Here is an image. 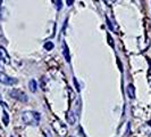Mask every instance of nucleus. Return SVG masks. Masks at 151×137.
<instances>
[{
    "instance_id": "1",
    "label": "nucleus",
    "mask_w": 151,
    "mask_h": 137,
    "mask_svg": "<svg viewBox=\"0 0 151 137\" xmlns=\"http://www.w3.org/2000/svg\"><path fill=\"white\" fill-rule=\"evenodd\" d=\"M40 113L35 111H25L22 113V120L27 126H38L40 122Z\"/></svg>"
},
{
    "instance_id": "2",
    "label": "nucleus",
    "mask_w": 151,
    "mask_h": 137,
    "mask_svg": "<svg viewBox=\"0 0 151 137\" xmlns=\"http://www.w3.org/2000/svg\"><path fill=\"white\" fill-rule=\"evenodd\" d=\"M9 95L14 99H17V101H19V102H22V103H27V102H29V96H27L23 90L18 89V88L12 89V90L9 91Z\"/></svg>"
},
{
    "instance_id": "3",
    "label": "nucleus",
    "mask_w": 151,
    "mask_h": 137,
    "mask_svg": "<svg viewBox=\"0 0 151 137\" xmlns=\"http://www.w3.org/2000/svg\"><path fill=\"white\" fill-rule=\"evenodd\" d=\"M51 126H52L53 130L59 135V136H66L67 135V128H66V126H64L61 121H59L58 119H55L51 123Z\"/></svg>"
},
{
    "instance_id": "4",
    "label": "nucleus",
    "mask_w": 151,
    "mask_h": 137,
    "mask_svg": "<svg viewBox=\"0 0 151 137\" xmlns=\"http://www.w3.org/2000/svg\"><path fill=\"white\" fill-rule=\"evenodd\" d=\"M0 82L2 85H7V86H13L18 82V80L15 78H12V77L7 76L5 73H0Z\"/></svg>"
},
{
    "instance_id": "5",
    "label": "nucleus",
    "mask_w": 151,
    "mask_h": 137,
    "mask_svg": "<svg viewBox=\"0 0 151 137\" xmlns=\"http://www.w3.org/2000/svg\"><path fill=\"white\" fill-rule=\"evenodd\" d=\"M0 61L6 63V64H9L10 63V57L8 55L7 50L4 48V47H0Z\"/></svg>"
},
{
    "instance_id": "6",
    "label": "nucleus",
    "mask_w": 151,
    "mask_h": 137,
    "mask_svg": "<svg viewBox=\"0 0 151 137\" xmlns=\"http://www.w3.org/2000/svg\"><path fill=\"white\" fill-rule=\"evenodd\" d=\"M66 120H67V122L70 125V126L75 125L76 117H75V114H74V112H73V111H68V112H67V114H66Z\"/></svg>"
},
{
    "instance_id": "7",
    "label": "nucleus",
    "mask_w": 151,
    "mask_h": 137,
    "mask_svg": "<svg viewBox=\"0 0 151 137\" xmlns=\"http://www.w3.org/2000/svg\"><path fill=\"white\" fill-rule=\"evenodd\" d=\"M63 54H64V56H65L66 62L69 63V61H70V56H69V49H68L66 42H63Z\"/></svg>"
},
{
    "instance_id": "8",
    "label": "nucleus",
    "mask_w": 151,
    "mask_h": 137,
    "mask_svg": "<svg viewBox=\"0 0 151 137\" xmlns=\"http://www.w3.org/2000/svg\"><path fill=\"white\" fill-rule=\"evenodd\" d=\"M127 95H129V98H135V87L132 84H129L127 86Z\"/></svg>"
},
{
    "instance_id": "9",
    "label": "nucleus",
    "mask_w": 151,
    "mask_h": 137,
    "mask_svg": "<svg viewBox=\"0 0 151 137\" xmlns=\"http://www.w3.org/2000/svg\"><path fill=\"white\" fill-rule=\"evenodd\" d=\"M29 89L32 93H35L37 91V89H38V82H37V80L31 79L30 81H29Z\"/></svg>"
},
{
    "instance_id": "10",
    "label": "nucleus",
    "mask_w": 151,
    "mask_h": 137,
    "mask_svg": "<svg viewBox=\"0 0 151 137\" xmlns=\"http://www.w3.org/2000/svg\"><path fill=\"white\" fill-rule=\"evenodd\" d=\"M2 121H4V125H5V126H8V123H9V115H8V113L6 112V110H4Z\"/></svg>"
},
{
    "instance_id": "11",
    "label": "nucleus",
    "mask_w": 151,
    "mask_h": 137,
    "mask_svg": "<svg viewBox=\"0 0 151 137\" xmlns=\"http://www.w3.org/2000/svg\"><path fill=\"white\" fill-rule=\"evenodd\" d=\"M43 47H45V50H51L53 47H55V45H53V42H51V41H47Z\"/></svg>"
},
{
    "instance_id": "12",
    "label": "nucleus",
    "mask_w": 151,
    "mask_h": 137,
    "mask_svg": "<svg viewBox=\"0 0 151 137\" xmlns=\"http://www.w3.org/2000/svg\"><path fill=\"white\" fill-rule=\"evenodd\" d=\"M53 2H55V4H57V9L61 8V4H63L61 1H53Z\"/></svg>"
},
{
    "instance_id": "13",
    "label": "nucleus",
    "mask_w": 151,
    "mask_h": 137,
    "mask_svg": "<svg viewBox=\"0 0 151 137\" xmlns=\"http://www.w3.org/2000/svg\"><path fill=\"white\" fill-rule=\"evenodd\" d=\"M148 82H149V85H150V87H151V74L148 76Z\"/></svg>"
},
{
    "instance_id": "14",
    "label": "nucleus",
    "mask_w": 151,
    "mask_h": 137,
    "mask_svg": "<svg viewBox=\"0 0 151 137\" xmlns=\"http://www.w3.org/2000/svg\"><path fill=\"white\" fill-rule=\"evenodd\" d=\"M73 2H74V1H73V0H70V1H69V0H68V1H67L68 6H70V5H72V4H73Z\"/></svg>"
},
{
    "instance_id": "15",
    "label": "nucleus",
    "mask_w": 151,
    "mask_h": 137,
    "mask_svg": "<svg viewBox=\"0 0 151 137\" xmlns=\"http://www.w3.org/2000/svg\"><path fill=\"white\" fill-rule=\"evenodd\" d=\"M149 125H150V126H151V121H149Z\"/></svg>"
},
{
    "instance_id": "16",
    "label": "nucleus",
    "mask_w": 151,
    "mask_h": 137,
    "mask_svg": "<svg viewBox=\"0 0 151 137\" xmlns=\"http://www.w3.org/2000/svg\"><path fill=\"white\" fill-rule=\"evenodd\" d=\"M10 137H13V136H10Z\"/></svg>"
},
{
    "instance_id": "17",
    "label": "nucleus",
    "mask_w": 151,
    "mask_h": 137,
    "mask_svg": "<svg viewBox=\"0 0 151 137\" xmlns=\"http://www.w3.org/2000/svg\"><path fill=\"white\" fill-rule=\"evenodd\" d=\"M43 137H45V136H43Z\"/></svg>"
}]
</instances>
